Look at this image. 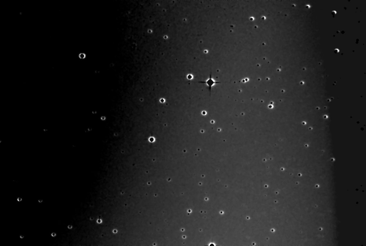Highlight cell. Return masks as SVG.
Instances as JSON below:
<instances>
[{
    "label": "cell",
    "mask_w": 366,
    "mask_h": 246,
    "mask_svg": "<svg viewBox=\"0 0 366 246\" xmlns=\"http://www.w3.org/2000/svg\"><path fill=\"white\" fill-rule=\"evenodd\" d=\"M199 83H200L206 84L208 85V89H209V92H210L213 85L214 84H215L219 83L220 82H215L214 79H213L212 78V74L210 73V75H209V79H208V80H207L206 81H201V82H199Z\"/></svg>",
    "instance_id": "cell-1"
}]
</instances>
